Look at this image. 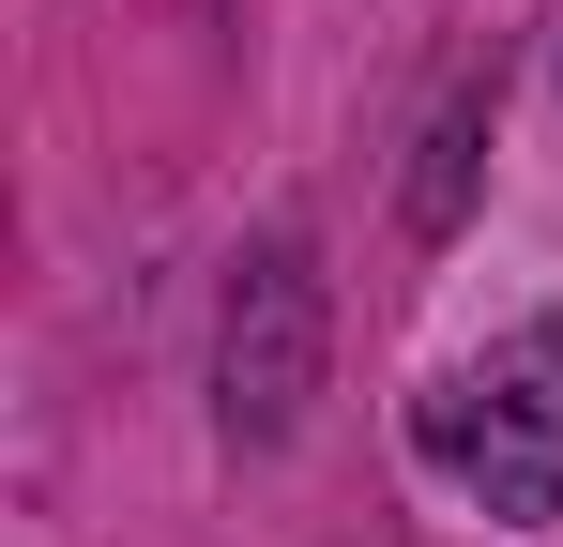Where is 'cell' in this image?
<instances>
[{
    "mask_svg": "<svg viewBox=\"0 0 563 547\" xmlns=\"http://www.w3.org/2000/svg\"><path fill=\"white\" fill-rule=\"evenodd\" d=\"M427 456L457 471L487 517H518V533L563 517V395H533V365H518V350L427 395Z\"/></svg>",
    "mask_w": 563,
    "mask_h": 547,
    "instance_id": "cell-1",
    "label": "cell"
},
{
    "mask_svg": "<svg viewBox=\"0 0 563 547\" xmlns=\"http://www.w3.org/2000/svg\"><path fill=\"white\" fill-rule=\"evenodd\" d=\"M305 335H320V289H305L289 244H260V274L229 289V426L244 442H275L305 411Z\"/></svg>",
    "mask_w": 563,
    "mask_h": 547,
    "instance_id": "cell-2",
    "label": "cell"
}]
</instances>
